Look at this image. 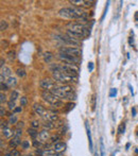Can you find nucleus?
Instances as JSON below:
<instances>
[{"instance_id": "nucleus-1", "label": "nucleus", "mask_w": 138, "mask_h": 156, "mask_svg": "<svg viewBox=\"0 0 138 156\" xmlns=\"http://www.w3.org/2000/svg\"><path fill=\"white\" fill-rule=\"evenodd\" d=\"M54 96H56L60 99H69V100H75V93L73 87L68 84H60L55 85L50 90Z\"/></svg>"}, {"instance_id": "nucleus-2", "label": "nucleus", "mask_w": 138, "mask_h": 156, "mask_svg": "<svg viewBox=\"0 0 138 156\" xmlns=\"http://www.w3.org/2000/svg\"><path fill=\"white\" fill-rule=\"evenodd\" d=\"M52 76H53V79L56 82L61 84H68V85H69V83H75L77 80V78L69 77L60 70H52Z\"/></svg>"}, {"instance_id": "nucleus-3", "label": "nucleus", "mask_w": 138, "mask_h": 156, "mask_svg": "<svg viewBox=\"0 0 138 156\" xmlns=\"http://www.w3.org/2000/svg\"><path fill=\"white\" fill-rule=\"evenodd\" d=\"M41 97H43V99H44L46 102H48L49 104H51L52 106H54V107H60V106L63 105V102H62L61 99L58 98L56 96H54L50 90H44V91L41 93Z\"/></svg>"}, {"instance_id": "nucleus-4", "label": "nucleus", "mask_w": 138, "mask_h": 156, "mask_svg": "<svg viewBox=\"0 0 138 156\" xmlns=\"http://www.w3.org/2000/svg\"><path fill=\"white\" fill-rule=\"evenodd\" d=\"M68 30L75 33V34L80 35L81 37H85L87 35V28H86V26L79 24V22H71V24H69V29Z\"/></svg>"}, {"instance_id": "nucleus-5", "label": "nucleus", "mask_w": 138, "mask_h": 156, "mask_svg": "<svg viewBox=\"0 0 138 156\" xmlns=\"http://www.w3.org/2000/svg\"><path fill=\"white\" fill-rule=\"evenodd\" d=\"M60 52H61V53L75 56V57H80L81 56V50L75 48V47H63V48L60 49Z\"/></svg>"}, {"instance_id": "nucleus-6", "label": "nucleus", "mask_w": 138, "mask_h": 156, "mask_svg": "<svg viewBox=\"0 0 138 156\" xmlns=\"http://www.w3.org/2000/svg\"><path fill=\"white\" fill-rule=\"evenodd\" d=\"M58 57H60V60H61L62 62H64V64H73V65H75L77 63H79V57L69 55V54L61 53V52H60Z\"/></svg>"}, {"instance_id": "nucleus-7", "label": "nucleus", "mask_w": 138, "mask_h": 156, "mask_svg": "<svg viewBox=\"0 0 138 156\" xmlns=\"http://www.w3.org/2000/svg\"><path fill=\"white\" fill-rule=\"evenodd\" d=\"M61 38H62V42L65 43L66 45H69L70 47H75V48H77V46H79V44H80L79 40L72 38V37H70L69 35H67V34L62 35Z\"/></svg>"}, {"instance_id": "nucleus-8", "label": "nucleus", "mask_w": 138, "mask_h": 156, "mask_svg": "<svg viewBox=\"0 0 138 156\" xmlns=\"http://www.w3.org/2000/svg\"><path fill=\"white\" fill-rule=\"evenodd\" d=\"M58 15L61 17L67 18V19H75V16H73V13L71 7H64L58 11Z\"/></svg>"}, {"instance_id": "nucleus-9", "label": "nucleus", "mask_w": 138, "mask_h": 156, "mask_svg": "<svg viewBox=\"0 0 138 156\" xmlns=\"http://www.w3.org/2000/svg\"><path fill=\"white\" fill-rule=\"evenodd\" d=\"M41 87L45 90H51L52 88L55 86V83H54V81L50 80V79H44V80L41 81V83H39Z\"/></svg>"}, {"instance_id": "nucleus-10", "label": "nucleus", "mask_w": 138, "mask_h": 156, "mask_svg": "<svg viewBox=\"0 0 138 156\" xmlns=\"http://www.w3.org/2000/svg\"><path fill=\"white\" fill-rule=\"evenodd\" d=\"M33 110L35 114L41 116V117H44L45 114H46V110L44 108V106L41 104H38V103H35L33 105Z\"/></svg>"}, {"instance_id": "nucleus-11", "label": "nucleus", "mask_w": 138, "mask_h": 156, "mask_svg": "<svg viewBox=\"0 0 138 156\" xmlns=\"http://www.w3.org/2000/svg\"><path fill=\"white\" fill-rule=\"evenodd\" d=\"M50 138V134H49L48 130H43L41 132H39L38 134V141L41 142V143H44V142H46L48 139Z\"/></svg>"}, {"instance_id": "nucleus-12", "label": "nucleus", "mask_w": 138, "mask_h": 156, "mask_svg": "<svg viewBox=\"0 0 138 156\" xmlns=\"http://www.w3.org/2000/svg\"><path fill=\"white\" fill-rule=\"evenodd\" d=\"M44 119H45V121H50V122H53V123L58 121V115L53 114V113H47V114H45Z\"/></svg>"}, {"instance_id": "nucleus-13", "label": "nucleus", "mask_w": 138, "mask_h": 156, "mask_svg": "<svg viewBox=\"0 0 138 156\" xmlns=\"http://www.w3.org/2000/svg\"><path fill=\"white\" fill-rule=\"evenodd\" d=\"M41 156H62L61 153L56 152L52 149H44L43 150V155Z\"/></svg>"}, {"instance_id": "nucleus-14", "label": "nucleus", "mask_w": 138, "mask_h": 156, "mask_svg": "<svg viewBox=\"0 0 138 156\" xmlns=\"http://www.w3.org/2000/svg\"><path fill=\"white\" fill-rule=\"evenodd\" d=\"M53 150H55L58 153H62L66 150V143L65 142H56V143H54Z\"/></svg>"}, {"instance_id": "nucleus-15", "label": "nucleus", "mask_w": 138, "mask_h": 156, "mask_svg": "<svg viewBox=\"0 0 138 156\" xmlns=\"http://www.w3.org/2000/svg\"><path fill=\"white\" fill-rule=\"evenodd\" d=\"M85 127H86V132H87L88 141H89V149L92 150V133H90V127L88 125V122H85Z\"/></svg>"}, {"instance_id": "nucleus-16", "label": "nucleus", "mask_w": 138, "mask_h": 156, "mask_svg": "<svg viewBox=\"0 0 138 156\" xmlns=\"http://www.w3.org/2000/svg\"><path fill=\"white\" fill-rule=\"evenodd\" d=\"M12 74V71H11V69L9 68V67H3V68H1V77H3V78H10V77Z\"/></svg>"}, {"instance_id": "nucleus-17", "label": "nucleus", "mask_w": 138, "mask_h": 156, "mask_svg": "<svg viewBox=\"0 0 138 156\" xmlns=\"http://www.w3.org/2000/svg\"><path fill=\"white\" fill-rule=\"evenodd\" d=\"M7 85L9 86V87H13V86H16L17 84V79L15 78V77H10V78L7 79Z\"/></svg>"}, {"instance_id": "nucleus-18", "label": "nucleus", "mask_w": 138, "mask_h": 156, "mask_svg": "<svg viewBox=\"0 0 138 156\" xmlns=\"http://www.w3.org/2000/svg\"><path fill=\"white\" fill-rule=\"evenodd\" d=\"M20 143H21L20 138H17V137H13L10 140V146H12V148H16V146H18Z\"/></svg>"}, {"instance_id": "nucleus-19", "label": "nucleus", "mask_w": 138, "mask_h": 156, "mask_svg": "<svg viewBox=\"0 0 138 156\" xmlns=\"http://www.w3.org/2000/svg\"><path fill=\"white\" fill-rule=\"evenodd\" d=\"M2 134L4 135L5 138H10L13 135V131L10 127H4V129H2Z\"/></svg>"}, {"instance_id": "nucleus-20", "label": "nucleus", "mask_w": 138, "mask_h": 156, "mask_svg": "<svg viewBox=\"0 0 138 156\" xmlns=\"http://www.w3.org/2000/svg\"><path fill=\"white\" fill-rule=\"evenodd\" d=\"M54 127H55V124H54L53 122H50V121H45L44 122V127H45V130H52V129H54Z\"/></svg>"}, {"instance_id": "nucleus-21", "label": "nucleus", "mask_w": 138, "mask_h": 156, "mask_svg": "<svg viewBox=\"0 0 138 156\" xmlns=\"http://www.w3.org/2000/svg\"><path fill=\"white\" fill-rule=\"evenodd\" d=\"M73 107H75V103H72V102L67 103L66 106L64 107V110H65V113H68V112H70L71 110H73Z\"/></svg>"}, {"instance_id": "nucleus-22", "label": "nucleus", "mask_w": 138, "mask_h": 156, "mask_svg": "<svg viewBox=\"0 0 138 156\" xmlns=\"http://www.w3.org/2000/svg\"><path fill=\"white\" fill-rule=\"evenodd\" d=\"M52 57H53V55H52L51 52H46V53L44 54V61L47 62V63H49V62L52 60Z\"/></svg>"}, {"instance_id": "nucleus-23", "label": "nucleus", "mask_w": 138, "mask_h": 156, "mask_svg": "<svg viewBox=\"0 0 138 156\" xmlns=\"http://www.w3.org/2000/svg\"><path fill=\"white\" fill-rule=\"evenodd\" d=\"M28 133H29L30 136H32L33 138H35L36 136H38V134H39L38 132H36V130H35V129H32V127H31V129L28 130Z\"/></svg>"}, {"instance_id": "nucleus-24", "label": "nucleus", "mask_w": 138, "mask_h": 156, "mask_svg": "<svg viewBox=\"0 0 138 156\" xmlns=\"http://www.w3.org/2000/svg\"><path fill=\"white\" fill-rule=\"evenodd\" d=\"M16 73H17V76L19 77V78H24V77L26 76V71H24V69H22V68H18V69H17Z\"/></svg>"}, {"instance_id": "nucleus-25", "label": "nucleus", "mask_w": 138, "mask_h": 156, "mask_svg": "<svg viewBox=\"0 0 138 156\" xmlns=\"http://www.w3.org/2000/svg\"><path fill=\"white\" fill-rule=\"evenodd\" d=\"M18 97H19V93H17L16 90H13L12 93H11V101H14V102H15V101H16V99Z\"/></svg>"}, {"instance_id": "nucleus-26", "label": "nucleus", "mask_w": 138, "mask_h": 156, "mask_svg": "<svg viewBox=\"0 0 138 156\" xmlns=\"http://www.w3.org/2000/svg\"><path fill=\"white\" fill-rule=\"evenodd\" d=\"M7 22L5 20H1V22H0V30L4 31V30H7Z\"/></svg>"}, {"instance_id": "nucleus-27", "label": "nucleus", "mask_w": 138, "mask_h": 156, "mask_svg": "<svg viewBox=\"0 0 138 156\" xmlns=\"http://www.w3.org/2000/svg\"><path fill=\"white\" fill-rule=\"evenodd\" d=\"M96 101H97V96L92 95V110H94V108H96Z\"/></svg>"}, {"instance_id": "nucleus-28", "label": "nucleus", "mask_w": 138, "mask_h": 156, "mask_svg": "<svg viewBox=\"0 0 138 156\" xmlns=\"http://www.w3.org/2000/svg\"><path fill=\"white\" fill-rule=\"evenodd\" d=\"M124 131H125V124H124V123H121L118 127V133L119 134H123Z\"/></svg>"}, {"instance_id": "nucleus-29", "label": "nucleus", "mask_w": 138, "mask_h": 156, "mask_svg": "<svg viewBox=\"0 0 138 156\" xmlns=\"http://www.w3.org/2000/svg\"><path fill=\"white\" fill-rule=\"evenodd\" d=\"M17 122V117L15 116V115H12V116H10V119H9V123H11V124H15Z\"/></svg>"}, {"instance_id": "nucleus-30", "label": "nucleus", "mask_w": 138, "mask_h": 156, "mask_svg": "<svg viewBox=\"0 0 138 156\" xmlns=\"http://www.w3.org/2000/svg\"><path fill=\"white\" fill-rule=\"evenodd\" d=\"M22 135V130L21 129H17L14 132V137H17V138H20Z\"/></svg>"}, {"instance_id": "nucleus-31", "label": "nucleus", "mask_w": 138, "mask_h": 156, "mask_svg": "<svg viewBox=\"0 0 138 156\" xmlns=\"http://www.w3.org/2000/svg\"><path fill=\"white\" fill-rule=\"evenodd\" d=\"M70 3L75 5H81V4H84L85 1H83V0H70Z\"/></svg>"}, {"instance_id": "nucleus-32", "label": "nucleus", "mask_w": 138, "mask_h": 156, "mask_svg": "<svg viewBox=\"0 0 138 156\" xmlns=\"http://www.w3.org/2000/svg\"><path fill=\"white\" fill-rule=\"evenodd\" d=\"M7 57H9V60H10V61H14L15 57H16V55H15V52L14 51H10L9 53H7Z\"/></svg>"}, {"instance_id": "nucleus-33", "label": "nucleus", "mask_w": 138, "mask_h": 156, "mask_svg": "<svg viewBox=\"0 0 138 156\" xmlns=\"http://www.w3.org/2000/svg\"><path fill=\"white\" fill-rule=\"evenodd\" d=\"M58 139H60V136H58V135H53V136L50 137L51 142H53V143H56V142H58Z\"/></svg>"}, {"instance_id": "nucleus-34", "label": "nucleus", "mask_w": 138, "mask_h": 156, "mask_svg": "<svg viewBox=\"0 0 138 156\" xmlns=\"http://www.w3.org/2000/svg\"><path fill=\"white\" fill-rule=\"evenodd\" d=\"M31 127H32V129H35V130L38 129V127H39V122L34 120V121L31 122Z\"/></svg>"}, {"instance_id": "nucleus-35", "label": "nucleus", "mask_w": 138, "mask_h": 156, "mask_svg": "<svg viewBox=\"0 0 138 156\" xmlns=\"http://www.w3.org/2000/svg\"><path fill=\"white\" fill-rule=\"evenodd\" d=\"M7 105H9V108H10V110H15V108H16L14 101H11V100H10L9 102H7Z\"/></svg>"}, {"instance_id": "nucleus-36", "label": "nucleus", "mask_w": 138, "mask_h": 156, "mask_svg": "<svg viewBox=\"0 0 138 156\" xmlns=\"http://www.w3.org/2000/svg\"><path fill=\"white\" fill-rule=\"evenodd\" d=\"M116 95H117V89L116 88H111V93H109V97L114 98V97H116Z\"/></svg>"}, {"instance_id": "nucleus-37", "label": "nucleus", "mask_w": 138, "mask_h": 156, "mask_svg": "<svg viewBox=\"0 0 138 156\" xmlns=\"http://www.w3.org/2000/svg\"><path fill=\"white\" fill-rule=\"evenodd\" d=\"M11 154H12V156H20V152L17 151L16 149H13L12 151H11Z\"/></svg>"}, {"instance_id": "nucleus-38", "label": "nucleus", "mask_w": 138, "mask_h": 156, "mask_svg": "<svg viewBox=\"0 0 138 156\" xmlns=\"http://www.w3.org/2000/svg\"><path fill=\"white\" fill-rule=\"evenodd\" d=\"M0 101H1V103H4L7 101V96L3 93H1V95H0Z\"/></svg>"}, {"instance_id": "nucleus-39", "label": "nucleus", "mask_w": 138, "mask_h": 156, "mask_svg": "<svg viewBox=\"0 0 138 156\" xmlns=\"http://www.w3.org/2000/svg\"><path fill=\"white\" fill-rule=\"evenodd\" d=\"M26 104H27V98L21 97V99H20V105H21V106H24Z\"/></svg>"}, {"instance_id": "nucleus-40", "label": "nucleus", "mask_w": 138, "mask_h": 156, "mask_svg": "<svg viewBox=\"0 0 138 156\" xmlns=\"http://www.w3.org/2000/svg\"><path fill=\"white\" fill-rule=\"evenodd\" d=\"M21 146L24 148V149H29L30 143H29L28 141H22V142H21Z\"/></svg>"}, {"instance_id": "nucleus-41", "label": "nucleus", "mask_w": 138, "mask_h": 156, "mask_svg": "<svg viewBox=\"0 0 138 156\" xmlns=\"http://www.w3.org/2000/svg\"><path fill=\"white\" fill-rule=\"evenodd\" d=\"M7 88H9V86H7V84L1 83V90H7Z\"/></svg>"}, {"instance_id": "nucleus-42", "label": "nucleus", "mask_w": 138, "mask_h": 156, "mask_svg": "<svg viewBox=\"0 0 138 156\" xmlns=\"http://www.w3.org/2000/svg\"><path fill=\"white\" fill-rule=\"evenodd\" d=\"M88 70H89V71L94 70V63H89V64H88Z\"/></svg>"}, {"instance_id": "nucleus-43", "label": "nucleus", "mask_w": 138, "mask_h": 156, "mask_svg": "<svg viewBox=\"0 0 138 156\" xmlns=\"http://www.w3.org/2000/svg\"><path fill=\"white\" fill-rule=\"evenodd\" d=\"M5 114V110L3 108V106H1V108H0V116H4Z\"/></svg>"}, {"instance_id": "nucleus-44", "label": "nucleus", "mask_w": 138, "mask_h": 156, "mask_svg": "<svg viewBox=\"0 0 138 156\" xmlns=\"http://www.w3.org/2000/svg\"><path fill=\"white\" fill-rule=\"evenodd\" d=\"M22 127H24V122H18V124H17V129H22Z\"/></svg>"}, {"instance_id": "nucleus-45", "label": "nucleus", "mask_w": 138, "mask_h": 156, "mask_svg": "<svg viewBox=\"0 0 138 156\" xmlns=\"http://www.w3.org/2000/svg\"><path fill=\"white\" fill-rule=\"evenodd\" d=\"M33 144H34V146H36V148H37V146H41V142L36 141V140H34V141H33Z\"/></svg>"}, {"instance_id": "nucleus-46", "label": "nucleus", "mask_w": 138, "mask_h": 156, "mask_svg": "<svg viewBox=\"0 0 138 156\" xmlns=\"http://www.w3.org/2000/svg\"><path fill=\"white\" fill-rule=\"evenodd\" d=\"M61 125H63V121H61V120H58V123L55 124V127H61Z\"/></svg>"}, {"instance_id": "nucleus-47", "label": "nucleus", "mask_w": 138, "mask_h": 156, "mask_svg": "<svg viewBox=\"0 0 138 156\" xmlns=\"http://www.w3.org/2000/svg\"><path fill=\"white\" fill-rule=\"evenodd\" d=\"M14 112L15 113H20V112H21V107H16L14 110Z\"/></svg>"}, {"instance_id": "nucleus-48", "label": "nucleus", "mask_w": 138, "mask_h": 156, "mask_svg": "<svg viewBox=\"0 0 138 156\" xmlns=\"http://www.w3.org/2000/svg\"><path fill=\"white\" fill-rule=\"evenodd\" d=\"M0 63H1V64H0V66H1V68H3V67H4V66H3V65H4V62H3V59H1Z\"/></svg>"}, {"instance_id": "nucleus-49", "label": "nucleus", "mask_w": 138, "mask_h": 156, "mask_svg": "<svg viewBox=\"0 0 138 156\" xmlns=\"http://www.w3.org/2000/svg\"><path fill=\"white\" fill-rule=\"evenodd\" d=\"M135 20L136 21H138V12L135 13Z\"/></svg>"}, {"instance_id": "nucleus-50", "label": "nucleus", "mask_w": 138, "mask_h": 156, "mask_svg": "<svg viewBox=\"0 0 138 156\" xmlns=\"http://www.w3.org/2000/svg\"><path fill=\"white\" fill-rule=\"evenodd\" d=\"M4 156H12V154H11V153H5Z\"/></svg>"}, {"instance_id": "nucleus-51", "label": "nucleus", "mask_w": 138, "mask_h": 156, "mask_svg": "<svg viewBox=\"0 0 138 156\" xmlns=\"http://www.w3.org/2000/svg\"><path fill=\"white\" fill-rule=\"evenodd\" d=\"M135 115H136V110L135 108H133V116H135Z\"/></svg>"}, {"instance_id": "nucleus-52", "label": "nucleus", "mask_w": 138, "mask_h": 156, "mask_svg": "<svg viewBox=\"0 0 138 156\" xmlns=\"http://www.w3.org/2000/svg\"><path fill=\"white\" fill-rule=\"evenodd\" d=\"M96 156H100V155H99V152H98V151L96 152Z\"/></svg>"}, {"instance_id": "nucleus-53", "label": "nucleus", "mask_w": 138, "mask_h": 156, "mask_svg": "<svg viewBox=\"0 0 138 156\" xmlns=\"http://www.w3.org/2000/svg\"><path fill=\"white\" fill-rule=\"evenodd\" d=\"M28 156H32V155H28Z\"/></svg>"}]
</instances>
